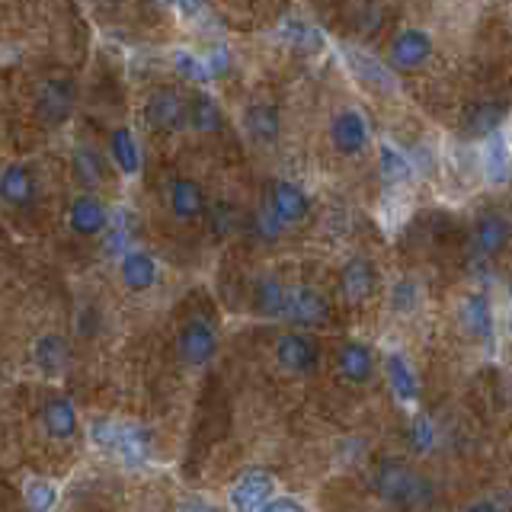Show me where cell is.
<instances>
[{"instance_id":"obj_1","label":"cell","mask_w":512,"mask_h":512,"mask_svg":"<svg viewBox=\"0 0 512 512\" xmlns=\"http://www.w3.org/2000/svg\"><path fill=\"white\" fill-rule=\"evenodd\" d=\"M176 356L186 368L199 372L208 362L218 356V333L215 327L202 317H192L180 327V336H176Z\"/></svg>"},{"instance_id":"obj_2","label":"cell","mask_w":512,"mask_h":512,"mask_svg":"<svg viewBox=\"0 0 512 512\" xmlns=\"http://www.w3.org/2000/svg\"><path fill=\"white\" fill-rule=\"evenodd\" d=\"M330 317H333V308L324 292H317L311 285H288L285 320H292L301 330H317V327H327Z\"/></svg>"},{"instance_id":"obj_3","label":"cell","mask_w":512,"mask_h":512,"mask_svg":"<svg viewBox=\"0 0 512 512\" xmlns=\"http://www.w3.org/2000/svg\"><path fill=\"white\" fill-rule=\"evenodd\" d=\"M144 122L154 132H180L189 125V100H183V93L173 87H157L144 103Z\"/></svg>"},{"instance_id":"obj_4","label":"cell","mask_w":512,"mask_h":512,"mask_svg":"<svg viewBox=\"0 0 512 512\" xmlns=\"http://www.w3.org/2000/svg\"><path fill=\"white\" fill-rule=\"evenodd\" d=\"M276 365L288 375H311L320 365V346L311 333H282L276 343Z\"/></svg>"},{"instance_id":"obj_5","label":"cell","mask_w":512,"mask_h":512,"mask_svg":"<svg viewBox=\"0 0 512 512\" xmlns=\"http://www.w3.org/2000/svg\"><path fill=\"white\" fill-rule=\"evenodd\" d=\"M375 490L384 496L388 503H397V506H413L420 500L423 493V480L416 477L407 464L400 461H384L378 474H375Z\"/></svg>"},{"instance_id":"obj_6","label":"cell","mask_w":512,"mask_h":512,"mask_svg":"<svg viewBox=\"0 0 512 512\" xmlns=\"http://www.w3.org/2000/svg\"><path fill=\"white\" fill-rule=\"evenodd\" d=\"M68 228L74 237L93 240L109 231V208L100 196L93 192H80V196L71 199L68 205Z\"/></svg>"},{"instance_id":"obj_7","label":"cell","mask_w":512,"mask_h":512,"mask_svg":"<svg viewBox=\"0 0 512 512\" xmlns=\"http://www.w3.org/2000/svg\"><path fill=\"white\" fill-rule=\"evenodd\" d=\"M39 423H42V432L52 442H74L77 432H80L77 404L64 394H52L39 410Z\"/></svg>"},{"instance_id":"obj_8","label":"cell","mask_w":512,"mask_h":512,"mask_svg":"<svg viewBox=\"0 0 512 512\" xmlns=\"http://www.w3.org/2000/svg\"><path fill=\"white\" fill-rule=\"evenodd\" d=\"M272 496H276V477L263 468H253V471L237 477V484L231 487L228 500H231L234 512H260Z\"/></svg>"},{"instance_id":"obj_9","label":"cell","mask_w":512,"mask_h":512,"mask_svg":"<svg viewBox=\"0 0 512 512\" xmlns=\"http://www.w3.org/2000/svg\"><path fill=\"white\" fill-rule=\"evenodd\" d=\"M119 282L125 292L132 295H144L160 282V263L157 256H151L148 250H138V247H128L119 256Z\"/></svg>"},{"instance_id":"obj_10","label":"cell","mask_w":512,"mask_h":512,"mask_svg":"<svg viewBox=\"0 0 512 512\" xmlns=\"http://www.w3.org/2000/svg\"><path fill=\"white\" fill-rule=\"evenodd\" d=\"M368 141H372V132H368V122H365L362 112H356V109L336 112L333 122H330L333 151H340L343 157H356L368 148Z\"/></svg>"},{"instance_id":"obj_11","label":"cell","mask_w":512,"mask_h":512,"mask_svg":"<svg viewBox=\"0 0 512 512\" xmlns=\"http://www.w3.org/2000/svg\"><path fill=\"white\" fill-rule=\"evenodd\" d=\"M39 196V180H36V170L29 164H20L13 160L4 170H0V202L10 205V208H32Z\"/></svg>"},{"instance_id":"obj_12","label":"cell","mask_w":512,"mask_h":512,"mask_svg":"<svg viewBox=\"0 0 512 512\" xmlns=\"http://www.w3.org/2000/svg\"><path fill=\"white\" fill-rule=\"evenodd\" d=\"M432 58V36L420 26L400 29L391 42V64L397 71H416Z\"/></svg>"},{"instance_id":"obj_13","label":"cell","mask_w":512,"mask_h":512,"mask_svg":"<svg viewBox=\"0 0 512 512\" xmlns=\"http://www.w3.org/2000/svg\"><path fill=\"white\" fill-rule=\"evenodd\" d=\"M272 212L279 215V221L285 224V228H292V224H301L304 218L311 215V199L308 192H304L298 183L292 180H279L272 183L269 189V202H266Z\"/></svg>"},{"instance_id":"obj_14","label":"cell","mask_w":512,"mask_h":512,"mask_svg":"<svg viewBox=\"0 0 512 512\" xmlns=\"http://www.w3.org/2000/svg\"><path fill=\"white\" fill-rule=\"evenodd\" d=\"M39 116L48 125H61L68 122L71 109H74V84L68 77H48L45 84L39 87Z\"/></svg>"},{"instance_id":"obj_15","label":"cell","mask_w":512,"mask_h":512,"mask_svg":"<svg viewBox=\"0 0 512 512\" xmlns=\"http://www.w3.org/2000/svg\"><path fill=\"white\" fill-rule=\"evenodd\" d=\"M167 202H170L173 218L183 221V224H192V221H199L202 215H208L205 189L196 180H189V176H176V180L170 183Z\"/></svg>"},{"instance_id":"obj_16","label":"cell","mask_w":512,"mask_h":512,"mask_svg":"<svg viewBox=\"0 0 512 512\" xmlns=\"http://www.w3.org/2000/svg\"><path fill=\"white\" fill-rule=\"evenodd\" d=\"M461 330L471 336L474 343H490L496 333V317H493V304L484 292H471L461 301Z\"/></svg>"},{"instance_id":"obj_17","label":"cell","mask_w":512,"mask_h":512,"mask_svg":"<svg viewBox=\"0 0 512 512\" xmlns=\"http://www.w3.org/2000/svg\"><path fill=\"white\" fill-rule=\"evenodd\" d=\"M378 359L372 346H365L359 340H349L336 349V372H340L349 384H368L375 378Z\"/></svg>"},{"instance_id":"obj_18","label":"cell","mask_w":512,"mask_h":512,"mask_svg":"<svg viewBox=\"0 0 512 512\" xmlns=\"http://www.w3.org/2000/svg\"><path fill=\"white\" fill-rule=\"evenodd\" d=\"M512 244V224L500 212H484L474 221V247L480 256H500Z\"/></svg>"},{"instance_id":"obj_19","label":"cell","mask_w":512,"mask_h":512,"mask_svg":"<svg viewBox=\"0 0 512 512\" xmlns=\"http://www.w3.org/2000/svg\"><path fill=\"white\" fill-rule=\"evenodd\" d=\"M480 173L493 186H503L512 176V144L506 132H496L493 138L484 141V148H480Z\"/></svg>"},{"instance_id":"obj_20","label":"cell","mask_w":512,"mask_h":512,"mask_svg":"<svg viewBox=\"0 0 512 512\" xmlns=\"http://www.w3.org/2000/svg\"><path fill=\"white\" fill-rule=\"evenodd\" d=\"M340 288L349 301H365L375 295L378 288V269L368 256H352V260L340 269Z\"/></svg>"},{"instance_id":"obj_21","label":"cell","mask_w":512,"mask_h":512,"mask_svg":"<svg viewBox=\"0 0 512 512\" xmlns=\"http://www.w3.org/2000/svg\"><path fill=\"white\" fill-rule=\"evenodd\" d=\"M109 160L116 164V170L122 176H128V180H135V176L141 173V144H138L135 132L128 125L112 128V135H109Z\"/></svg>"},{"instance_id":"obj_22","label":"cell","mask_w":512,"mask_h":512,"mask_svg":"<svg viewBox=\"0 0 512 512\" xmlns=\"http://www.w3.org/2000/svg\"><path fill=\"white\" fill-rule=\"evenodd\" d=\"M244 132L256 144H276L282 135V116L272 103H250L244 109Z\"/></svg>"},{"instance_id":"obj_23","label":"cell","mask_w":512,"mask_h":512,"mask_svg":"<svg viewBox=\"0 0 512 512\" xmlns=\"http://www.w3.org/2000/svg\"><path fill=\"white\" fill-rule=\"evenodd\" d=\"M384 375H388L391 394L400 400V404H416V397H420V381H416V372L407 362V356L388 352V356H384Z\"/></svg>"},{"instance_id":"obj_24","label":"cell","mask_w":512,"mask_h":512,"mask_svg":"<svg viewBox=\"0 0 512 512\" xmlns=\"http://www.w3.org/2000/svg\"><path fill=\"white\" fill-rule=\"evenodd\" d=\"M506 122V106L500 103H474L464 112V138H493L496 132H503Z\"/></svg>"},{"instance_id":"obj_25","label":"cell","mask_w":512,"mask_h":512,"mask_svg":"<svg viewBox=\"0 0 512 512\" xmlns=\"http://www.w3.org/2000/svg\"><path fill=\"white\" fill-rule=\"evenodd\" d=\"M285 304H288V285L276 276H263L256 279L253 285V311L266 317V320H276L285 317Z\"/></svg>"},{"instance_id":"obj_26","label":"cell","mask_w":512,"mask_h":512,"mask_svg":"<svg viewBox=\"0 0 512 512\" xmlns=\"http://www.w3.org/2000/svg\"><path fill=\"white\" fill-rule=\"evenodd\" d=\"M64 362H68V343H64L61 333H42L39 340L32 343V365H36L42 375H58Z\"/></svg>"},{"instance_id":"obj_27","label":"cell","mask_w":512,"mask_h":512,"mask_svg":"<svg viewBox=\"0 0 512 512\" xmlns=\"http://www.w3.org/2000/svg\"><path fill=\"white\" fill-rule=\"evenodd\" d=\"M61 500V484L52 477L32 474L23 480V506L26 512H55Z\"/></svg>"},{"instance_id":"obj_28","label":"cell","mask_w":512,"mask_h":512,"mask_svg":"<svg viewBox=\"0 0 512 512\" xmlns=\"http://www.w3.org/2000/svg\"><path fill=\"white\" fill-rule=\"evenodd\" d=\"M378 167H381V176H384V183H388V186L413 183V173H416L413 160L400 148H394V144H381V148H378Z\"/></svg>"},{"instance_id":"obj_29","label":"cell","mask_w":512,"mask_h":512,"mask_svg":"<svg viewBox=\"0 0 512 512\" xmlns=\"http://www.w3.org/2000/svg\"><path fill=\"white\" fill-rule=\"evenodd\" d=\"M343 55H346L349 68L356 71V77L362 80V84H372L378 90H391L394 87V77L388 74V68H384L381 61H375L372 55L359 52V48H343Z\"/></svg>"},{"instance_id":"obj_30","label":"cell","mask_w":512,"mask_h":512,"mask_svg":"<svg viewBox=\"0 0 512 512\" xmlns=\"http://www.w3.org/2000/svg\"><path fill=\"white\" fill-rule=\"evenodd\" d=\"M221 125H224V116L215 103V96H208L202 90L192 93L189 96V128H196L202 135H212V132H221Z\"/></svg>"},{"instance_id":"obj_31","label":"cell","mask_w":512,"mask_h":512,"mask_svg":"<svg viewBox=\"0 0 512 512\" xmlns=\"http://www.w3.org/2000/svg\"><path fill=\"white\" fill-rule=\"evenodd\" d=\"M173 68L180 77L192 80V84H208V80H212V71H208L205 58L186 52V48H180V52L173 55Z\"/></svg>"},{"instance_id":"obj_32","label":"cell","mask_w":512,"mask_h":512,"mask_svg":"<svg viewBox=\"0 0 512 512\" xmlns=\"http://www.w3.org/2000/svg\"><path fill=\"white\" fill-rule=\"evenodd\" d=\"M410 445L416 455H426L436 448V423H432L426 413H416L410 420Z\"/></svg>"},{"instance_id":"obj_33","label":"cell","mask_w":512,"mask_h":512,"mask_svg":"<svg viewBox=\"0 0 512 512\" xmlns=\"http://www.w3.org/2000/svg\"><path fill=\"white\" fill-rule=\"evenodd\" d=\"M74 176L84 186H96V183H100L103 180V160H100V154L90 151V148H80L74 154Z\"/></svg>"},{"instance_id":"obj_34","label":"cell","mask_w":512,"mask_h":512,"mask_svg":"<svg viewBox=\"0 0 512 512\" xmlns=\"http://www.w3.org/2000/svg\"><path fill=\"white\" fill-rule=\"evenodd\" d=\"M416 304H420V285L410 279H400L391 288V308L397 314H410V311H416Z\"/></svg>"},{"instance_id":"obj_35","label":"cell","mask_w":512,"mask_h":512,"mask_svg":"<svg viewBox=\"0 0 512 512\" xmlns=\"http://www.w3.org/2000/svg\"><path fill=\"white\" fill-rule=\"evenodd\" d=\"M253 224H256V237L266 240V244H276V240L282 237V231H285V224L279 221V215L272 212L269 205H263L260 212H256Z\"/></svg>"},{"instance_id":"obj_36","label":"cell","mask_w":512,"mask_h":512,"mask_svg":"<svg viewBox=\"0 0 512 512\" xmlns=\"http://www.w3.org/2000/svg\"><path fill=\"white\" fill-rule=\"evenodd\" d=\"M282 32H285V39L292 42V45H298V48H311V45H317V42H320L317 29L304 26V23H298V20H288Z\"/></svg>"},{"instance_id":"obj_37","label":"cell","mask_w":512,"mask_h":512,"mask_svg":"<svg viewBox=\"0 0 512 512\" xmlns=\"http://www.w3.org/2000/svg\"><path fill=\"white\" fill-rule=\"evenodd\" d=\"M208 215H212V224H215V231H218V234H228V231H231V224H234V208H231L228 202H215V205H212V212H208Z\"/></svg>"},{"instance_id":"obj_38","label":"cell","mask_w":512,"mask_h":512,"mask_svg":"<svg viewBox=\"0 0 512 512\" xmlns=\"http://www.w3.org/2000/svg\"><path fill=\"white\" fill-rule=\"evenodd\" d=\"M260 512H308V509H304L295 496H272Z\"/></svg>"},{"instance_id":"obj_39","label":"cell","mask_w":512,"mask_h":512,"mask_svg":"<svg viewBox=\"0 0 512 512\" xmlns=\"http://www.w3.org/2000/svg\"><path fill=\"white\" fill-rule=\"evenodd\" d=\"M205 64H208V71H212V77H218V74H224L228 71V64H231V58H228V48H215L212 55L205 58Z\"/></svg>"},{"instance_id":"obj_40","label":"cell","mask_w":512,"mask_h":512,"mask_svg":"<svg viewBox=\"0 0 512 512\" xmlns=\"http://www.w3.org/2000/svg\"><path fill=\"white\" fill-rule=\"evenodd\" d=\"M173 4L180 7V13H183V16H196V13L205 7V0H173Z\"/></svg>"},{"instance_id":"obj_41","label":"cell","mask_w":512,"mask_h":512,"mask_svg":"<svg viewBox=\"0 0 512 512\" xmlns=\"http://www.w3.org/2000/svg\"><path fill=\"white\" fill-rule=\"evenodd\" d=\"M464 512H503V506H496L493 500H477V503H471Z\"/></svg>"},{"instance_id":"obj_42","label":"cell","mask_w":512,"mask_h":512,"mask_svg":"<svg viewBox=\"0 0 512 512\" xmlns=\"http://www.w3.org/2000/svg\"><path fill=\"white\" fill-rule=\"evenodd\" d=\"M176 512H215L212 506H205V503H183Z\"/></svg>"},{"instance_id":"obj_43","label":"cell","mask_w":512,"mask_h":512,"mask_svg":"<svg viewBox=\"0 0 512 512\" xmlns=\"http://www.w3.org/2000/svg\"><path fill=\"white\" fill-rule=\"evenodd\" d=\"M509 311H512V288H509Z\"/></svg>"},{"instance_id":"obj_44","label":"cell","mask_w":512,"mask_h":512,"mask_svg":"<svg viewBox=\"0 0 512 512\" xmlns=\"http://www.w3.org/2000/svg\"><path fill=\"white\" fill-rule=\"evenodd\" d=\"M164 4H173V0H164Z\"/></svg>"}]
</instances>
